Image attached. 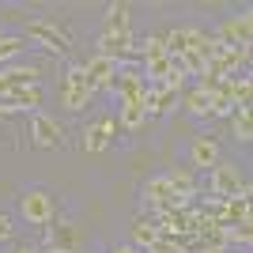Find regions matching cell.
<instances>
[{
	"label": "cell",
	"mask_w": 253,
	"mask_h": 253,
	"mask_svg": "<svg viewBox=\"0 0 253 253\" xmlns=\"http://www.w3.org/2000/svg\"><path fill=\"white\" fill-rule=\"evenodd\" d=\"M91 95H95V87H91V80H87L84 64L68 68L64 80H61V106H64V110H72V114H80L84 106H91Z\"/></svg>",
	"instance_id": "cell-1"
},
{
	"label": "cell",
	"mask_w": 253,
	"mask_h": 253,
	"mask_svg": "<svg viewBox=\"0 0 253 253\" xmlns=\"http://www.w3.org/2000/svg\"><path fill=\"white\" fill-rule=\"evenodd\" d=\"M53 211H57L53 193H45V189H23V197H19V215H23L27 223L42 227V223L53 219Z\"/></svg>",
	"instance_id": "cell-2"
},
{
	"label": "cell",
	"mask_w": 253,
	"mask_h": 253,
	"mask_svg": "<svg viewBox=\"0 0 253 253\" xmlns=\"http://www.w3.org/2000/svg\"><path fill=\"white\" fill-rule=\"evenodd\" d=\"M110 91L117 95V102H144V91H148V80H144V72L140 68H132V64H117V76L114 84H110Z\"/></svg>",
	"instance_id": "cell-3"
},
{
	"label": "cell",
	"mask_w": 253,
	"mask_h": 253,
	"mask_svg": "<svg viewBox=\"0 0 253 253\" xmlns=\"http://www.w3.org/2000/svg\"><path fill=\"white\" fill-rule=\"evenodd\" d=\"M208 185H211V193H215L219 201H231V197H238V193H250V185H246V178L238 174L234 163H215Z\"/></svg>",
	"instance_id": "cell-4"
},
{
	"label": "cell",
	"mask_w": 253,
	"mask_h": 253,
	"mask_svg": "<svg viewBox=\"0 0 253 253\" xmlns=\"http://www.w3.org/2000/svg\"><path fill=\"white\" fill-rule=\"evenodd\" d=\"M27 38L42 42L45 49H53V53H64L68 45H72L68 31H64V27H57V23H49V19H34L31 27H27Z\"/></svg>",
	"instance_id": "cell-5"
},
{
	"label": "cell",
	"mask_w": 253,
	"mask_h": 253,
	"mask_svg": "<svg viewBox=\"0 0 253 253\" xmlns=\"http://www.w3.org/2000/svg\"><path fill=\"white\" fill-rule=\"evenodd\" d=\"M114 132H117V117H98L95 125H87L84 128V140H80V148L84 151H91V155H98V151H106L110 148V140H114Z\"/></svg>",
	"instance_id": "cell-6"
},
{
	"label": "cell",
	"mask_w": 253,
	"mask_h": 253,
	"mask_svg": "<svg viewBox=\"0 0 253 253\" xmlns=\"http://www.w3.org/2000/svg\"><path fill=\"white\" fill-rule=\"evenodd\" d=\"M215 42H223V45H246L250 49V38H253V19H250V11H242L238 19H227L219 27V31L211 34Z\"/></svg>",
	"instance_id": "cell-7"
},
{
	"label": "cell",
	"mask_w": 253,
	"mask_h": 253,
	"mask_svg": "<svg viewBox=\"0 0 253 253\" xmlns=\"http://www.w3.org/2000/svg\"><path fill=\"white\" fill-rule=\"evenodd\" d=\"M98 53L102 57H110V61H128V57H136V49H132V34H102L98 38Z\"/></svg>",
	"instance_id": "cell-8"
},
{
	"label": "cell",
	"mask_w": 253,
	"mask_h": 253,
	"mask_svg": "<svg viewBox=\"0 0 253 253\" xmlns=\"http://www.w3.org/2000/svg\"><path fill=\"white\" fill-rule=\"evenodd\" d=\"M31 136H34V144H38V148H61V125H57L49 114H34Z\"/></svg>",
	"instance_id": "cell-9"
},
{
	"label": "cell",
	"mask_w": 253,
	"mask_h": 253,
	"mask_svg": "<svg viewBox=\"0 0 253 253\" xmlns=\"http://www.w3.org/2000/svg\"><path fill=\"white\" fill-rule=\"evenodd\" d=\"M144 197H148L151 204H155L159 211L163 208H185V204L174 197V189H170V181H167V174H159V178H151L148 185H144Z\"/></svg>",
	"instance_id": "cell-10"
},
{
	"label": "cell",
	"mask_w": 253,
	"mask_h": 253,
	"mask_svg": "<svg viewBox=\"0 0 253 253\" xmlns=\"http://www.w3.org/2000/svg\"><path fill=\"white\" fill-rule=\"evenodd\" d=\"M84 72H87V80H91V87H110V84H114V76H117V61L95 53V57L84 64Z\"/></svg>",
	"instance_id": "cell-11"
},
{
	"label": "cell",
	"mask_w": 253,
	"mask_h": 253,
	"mask_svg": "<svg viewBox=\"0 0 253 253\" xmlns=\"http://www.w3.org/2000/svg\"><path fill=\"white\" fill-rule=\"evenodd\" d=\"M80 246V231H76V223H57L49 231V250L53 253H76Z\"/></svg>",
	"instance_id": "cell-12"
},
{
	"label": "cell",
	"mask_w": 253,
	"mask_h": 253,
	"mask_svg": "<svg viewBox=\"0 0 253 253\" xmlns=\"http://www.w3.org/2000/svg\"><path fill=\"white\" fill-rule=\"evenodd\" d=\"M38 76H42V68H34V64H8V68H0V80L8 87H34Z\"/></svg>",
	"instance_id": "cell-13"
},
{
	"label": "cell",
	"mask_w": 253,
	"mask_h": 253,
	"mask_svg": "<svg viewBox=\"0 0 253 253\" xmlns=\"http://www.w3.org/2000/svg\"><path fill=\"white\" fill-rule=\"evenodd\" d=\"M189 159H193V167H215L219 163V144L211 136H197L189 148Z\"/></svg>",
	"instance_id": "cell-14"
},
{
	"label": "cell",
	"mask_w": 253,
	"mask_h": 253,
	"mask_svg": "<svg viewBox=\"0 0 253 253\" xmlns=\"http://www.w3.org/2000/svg\"><path fill=\"white\" fill-rule=\"evenodd\" d=\"M167 181H170V189H174V197H178L181 204H189V197L197 193V181H193V170H189V167L170 170V174H167Z\"/></svg>",
	"instance_id": "cell-15"
},
{
	"label": "cell",
	"mask_w": 253,
	"mask_h": 253,
	"mask_svg": "<svg viewBox=\"0 0 253 253\" xmlns=\"http://www.w3.org/2000/svg\"><path fill=\"white\" fill-rule=\"evenodd\" d=\"M128 19H132L128 4H110L106 8V31L102 34H128Z\"/></svg>",
	"instance_id": "cell-16"
},
{
	"label": "cell",
	"mask_w": 253,
	"mask_h": 253,
	"mask_svg": "<svg viewBox=\"0 0 253 253\" xmlns=\"http://www.w3.org/2000/svg\"><path fill=\"white\" fill-rule=\"evenodd\" d=\"M117 121H121V128H125V132H136V128L148 121V114H144V102H121V110H117Z\"/></svg>",
	"instance_id": "cell-17"
},
{
	"label": "cell",
	"mask_w": 253,
	"mask_h": 253,
	"mask_svg": "<svg viewBox=\"0 0 253 253\" xmlns=\"http://www.w3.org/2000/svg\"><path fill=\"white\" fill-rule=\"evenodd\" d=\"M128 234H132V246H136V250H148V246L159 238V223L155 219H136L128 227Z\"/></svg>",
	"instance_id": "cell-18"
},
{
	"label": "cell",
	"mask_w": 253,
	"mask_h": 253,
	"mask_svg": "<svg viewBox=\"0 0 253 253\" xmlns=\"http://www.w3.org/2000/svg\"><path fill=\"white\" fill-rule=\"evenodd\" d=\"M231 128H234V140H242V144H250V140H253L250 106H242V110H234V114H231Z\"/></svg>",
	"instance_id": "cell-19"
},
{
	"label": "cell",
	"mask_w": 253,
	"mask_h": 253,
	"mask_svg": "<svg viewBox=\"0 0 253 253\" xmlns=\"http://www.w3.org/2000/svg\"><path fill=\"white\" fill-rule=\"evenodd\" d=\"M136 53L144 57V64H148V61H159V57H167V42H163V34H148V38L136 45Z\"/></svg>",
	"instance_id": "cell-20"
},
{
	"label": "cell",
	"mask_w": 253,
	"mask_h": 253,
	"mask_svg": "<svg viewBox=\"0 0 253 253\" xmlns=\"http://www.w3.org/2000/svg\"><path fill=\"white\" fill-rule=\"evenodd\" d=\"M181 102H185V110H189V114H197V117H208V114H211V98H208V91H201V87H197V91H189Z\"/></svg>",
	"instance_id": "cell-21"
},
{
	"label": "cell",
	"mask_w": 253,
	"mask_h": 253,
	"mask_svg": "<svg viewBox=\"0 0 253 253\" xmlns=\"http://www.w3.org/2000/svg\"><path fill=\"white\" fill-rule=\"evenodd\" d=\"M250 106V76H234V110Z\"/></svg>",
	"instance_id": "cell-22"
},
{
	"label": "cell",
	"mask_w": 253,
	"mask_h": 253,
	"mask_svg": "<svg viewBox=\"0 0 253 253\" xmlns=\"http://www.w3.org/2000/svg\"><path fill=\"white\" fill-rule=\"evenodd\" d=\"M227 242L250 246V242H253V231H250V223H234V227H227Z\"/></svg>",
	"instance_id": "cell-23"
},
{
	"label": "cell",
	"mask_w": 253,
	"mask_h": 253,
	"mask_svg": "<svg viewBox=\"0 0 253 253\" xmlns=\"http://www.w3.org/2000/svg\"><path fill=\"white\" fill-rule=\"evenodd\" d=\"M23 45H27V38H0V64L8 61V57H15Z\"/></svg>",
	"instance_id": "cell-24"
},
{
	"label": "cell",
	"mask_w": 253,
	"mask_h": 253,
	"mask_svg": "<svg viewBox=\"0 0 253 253\" xmlns=\"http://www.w3.org/2000/svg\"><path fill=\"white\" fill-rule=\"evenodd\" d=\"M11 234H15V227H11V215H8V211H0V242H8Z\"/></svg>",
	"instance_id": "cell-25"
},
{
	"label": "cell",
	"mask_w": 253,
	"mask_h": 253,
	"mask_svg": "<svg viewBox=\"0 0 253 253\" xmlns=\"http://www.w3.org/2000/svg\"><path fill=\"white\" fill-rule=\"evenodd\" d=\"M144 253H178V250H174V246H170L167 238H155V242H151V246H148Z\"/></svg>",
	"instance_id": "cell-26"
},
{
	"label": "cell",
	"mask_w": 253,
	"mask_h": 253,
	"mask_svg": "<svg viewBox=\"0 0 253 253\" xmlns=\"http://www.w3.org/2000/svg\"><path fill=\"white\" fill-rule=\"evenodd\" d=\"M114 253H140V250H136V246H117Z\"/></svg>",
	"instance_id": "cell-27"
},
{
	"label": "cell",
	"mask_w": 253,
	"mask_h": 253,
	"mask_svg": "<svg viewBox=\"0 0 253 253\" xmlns=\"http://www.w3.org/2000/svg\"><path fill=\"white\" fill-rule=\"evenodd\" d=\"M15 253H38V250H31V246H23V250H15Z\"/></svg>",
	"instance_id": "cell-28"
},
{
	"label": "cell",
	"mask_w": 253,
	"mask_h": 253,
	"mask_svg": "<svg viewBox=\"0 0 253 253\" xmlns=\"http://www.w3.org/2000/svg\"><path fill=\"white\" fill-rule=\"evenodd\" d=\"M0 121H4V114H0Z\"/></svg>",
	"instance_id": "cell-29"
}]
</instances>
